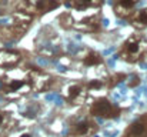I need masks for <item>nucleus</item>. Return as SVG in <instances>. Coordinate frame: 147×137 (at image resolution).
<instances>
[{
    "label": "nucleus",
    "mask_w": 147,
    "mask_h": 137,
    "mask_svg": "<svg viewBox=\"0 0 147 137\" xmlns=\"http://www.w3.org/2000/svg\"><path fill=\"white\" fill-rule=\"evenodd\" d=\"M147 45L146 42L140 37V36H130L124 45L121 47V59H124L126 61H137L146 51Z\"/></svg>",
    "instance_id": "f257e3e1"
},
{
    "label": "nucleus",
    "mask_w": 147,
    "mask_h": 137,
    "mask_svg": "<svg viewBox=\"0 0 147 137\" xmlns=\"http://www.w3.org/2000/svg\"><path fill=\"white\" fill-rule=\"evenodd\" d=\"M57 6L59 3H56L54 0H22L17 7L24 14H42L56 9Z\"/></svg>",
    "instance_id": "f03ea898"
},
{
    "label": "nucleus",
    "mask_w": 147,
    "mask_h": 137,
    "mask_svg": "<svg viewBox=\"0 0 147 137\" xmlns=\"http://www.w3.org/2000/svg\"><path fill=\"white\" fill-rule=\"evenodd\" d=\"M114 113H117V110L114 109V106L107 101L106 99H101L97 100L93 107H92V114L94 116H100V117H111V116H116Z\"/></svg>",
    "instance_id": "7ed1b4c3"
},
{
    "label": "nucleus",
    "mask_w": 147,
    "mask_h": 137,
    "mask_svg": "<svg viewBox=\"0 0 147 137\" xmlns=\"http://www.w3.org/2000/svg\"><path fill=\"white\" fill-rule=\"evenodd\" d=\"M140 0H117L114 4V11L117 16L123 17V19H129L134 11V7L137 6Z\"/></svg>",
    "instance_id": "20e7f679"
},
{
    "label": "nucleus",
    "mask_w": 147,
    "mask_h": 137,
    "mask_svg": "<svg viewBox=\"0 0 147 137\" xmlns=\"http://www.w3.org/2000/svg\"><path fill=\"white\" fill-rule=\"evenodd\" d=\"M147 136V117H142L134 121L129 130L126 137H146Z\"/></svg>",
    "instance_id": "39448f33"
},
{
    "label": "nucleus",
    "mask_w": 147,
    "mask_h": 137,
    "mask_svg": "<svg viewBox=\"0 0 147 137\" xmlns=\"http://www.w3.org/2000/svg\"><path fill=\"white\" fill-rule=\"evenodd\" d=\"M129 19H130L131 24L134 27H137V29H144V27H147V7L134 11Z\"/></svg>",
    "instance_id": "423d86ee"
},
{
    "label": "nucleus",
    "mask_w": 147,
    "mask_h": 137,
    "mask_svg": "<svg viewBox=\"0 0 147 137\" xmlns=\"http://www.w3.org/2000/svg\"><path fill=\"white\" fill-rule=\"evenodd\" d=\"M98 19L97 17H90V19H84L82 22H79L77 24H73L77 30L82 32H96L98 29Z\"/></svg>",
    "instance_id": "0eeeda50"
},
{
    "label": "nucleus",
    "mask_w": 147,
    "mask_h": 137,
    "mask_svg": "<svg viewBox=\"0 0 147 137\" xmlns=\"http://www.w3.org/2000/svg\"><path fill=\"white\" fill-rule=\"evenodd\" d=\"M64 3L70 4L77 10H84L87 7H97L101 4V0H64Z\"/></svg>",
    "instance_id": "6e6552de"
},
{
    "label": "nucleus",
    "mask_w": 147,
    "mask_h": 137,
    "mask_svg": "<svg viewBox=\"0 0 147 137\" xmlns=\"http://www.w3.org/2000/svg\"><path fill=\"white\" fill-rule=\"evenodd\" d=\"M20 60V56L13 51H0V66H13Z\"/></svg>",
    "instance_id": "1a4fd4ad"
},
{
    "label": "nucleus",
    "mask_w": 147,
    "mask_h": 137,
    "mask_svg": "<svg viewBox=\"0 0 147 137\" xmlns=\"http://www.w3.org/2000/svg\"><path fill=\"white\" fill-rule=\"evenodd\" d=\"M90 130H92V124L87 120H82L74 126V133L79 136H86L90 133Z\"/></svg>",
    "instance_id": "9d476101"
},
{
    "label": "nucleus",
    "mask_w": 147,
    "mask_h": 137,
    "mask_svg": "<svg viewBox=\"0 0 147 137\" xmlns=\"http://www.w3.org/2000/svg\"><path fill=\"white\" fill-rule=\"evenodd\" d=\"M82 89H80V86H71L70 89H69V93H67V97L73 101V103H76L77 104V101H82L83 100V97H82Z\"/></svg>",
    "instance_id": "9b49d317"
},
{
    "label": "nucleus",
    "mask_w": 147,
    "mask_h": 137,
    "mask_svg": "<svg viewBox=\"0 0 147 137\" xmlns=\"http://www.w3.org/2000/svg\"><path fill=\"white\" fill-rule=\"evenodd\" d=\"M101 63V57L94 51H89L84 56V64L86 66H97Z\"/></svg>",
    "instance_id": "f8f14e48"
},
{
    "label": "nucleus",
    "mask_w": 147,
    "mask_h": 137,
    "mask_svg": "<svg viewBox=\"0 0 147 137\" xmlns=\"http://www.w3.org/2000/svg\"><path fill=\"white\" fill-rule=\"evenodd\" d=\"M59 20H60L61 26H63V27H67V29H69V27H71V26H73V23H74L70 14H61V16L59 17Z\"/></svg>",
    "instance_id": "ddd939ff"
},
{
    "label": "nucleus",
    "mask_w": 147,
    "mask_h": 137,
    "mask_svg": "<svg viewBox=\"0 0 147 137\" xmlns=\"http://www.w3.org/2000/svg\"><path fill=\"white\" fill-rule=\"evenodd\" d=\"M23 84H24V82H22V80H11V82L9 83V90L10 91H17Z\"/></svg>",
    "instance_id": "4468645a"
},
{
    "label": "nucleus",
    "mask_w": 147,
    "mask_h": 137,
    "mask_svg": "<svg viewBox=\"0 0 147 137\" xmlns=\"http://www.w3.org/2000/svg\"><path fill=\"white\" fill-rule=\"evenodd\" d=\"M3 121H4V114H3V113H0V126L3 124Z\"/></svg>",
    "instance_id": "2eb2a0df"
},
{
    "label": "nucleus",
    "mask_w": 147,
    "mask_h": 137,
    "mask_svg": "<svg viewBox=\"0 0 147 137\" xmlns=\"http://www.w3.org/2000/svg\"><path fill=\"white\" fill-rule=\"evenodd\" d=\"M19 137H33V136H32L30 133H23V134H20Z\"/></svg>",
    "instance_id": "dca6fc26"
},
{
    "label": "nucleus",
    "mask_w": 147,
    "mask_h": 137,
    "mask_svg": "<svg viewBox=\"0 0 147 137\" xmlns=\"http://www.w3.org/2000/svg\"><path fill=\"white\" fill-rule=\"evenodd\" d=\"M54 1H56V3H59V4H60V3H64V0H54Z\"/></svg>",
    "instance_id": "f3484780"
}]
</instances>
